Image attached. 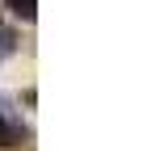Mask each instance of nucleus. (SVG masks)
<instances>
[{"mask_svg": "<svg viewBox=\"0 0 151 151\" xmlns=\"http://www.w3.org/2000/svg\"><path fill=\"white\" fill-rule=\"evenodd\" d=\"M4 4L21 17V21H34V9H38V0H4Z\"/></svg>", "mask_w": 151, "mask_h": 151, "instance_id": "nucleus-2", "label": "nucleus"}, {"mask_svg": "<svg viewBox=\"0 0 151 151\" xmlns=\"http://www.w3.org/2000/svg\"><path fill=\"white\" fill-rule=\"evenodd\" d=\"M21 143V134H17V126L4 118V109H0V147H17Z\"/></svg>", "mask_w": 151, "mask_h": 151, "instance_id": "nucleus-1", "label": "nucleus"}]
</instances>
